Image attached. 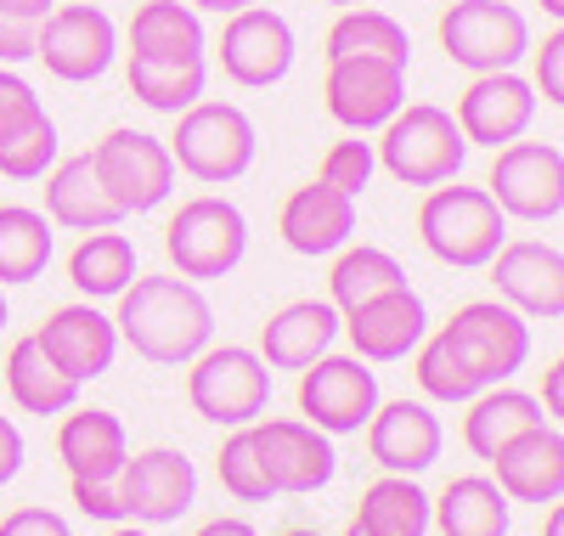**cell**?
Returning a JSON list of instances; mask_svg holds the SVG:
<instances>
[{"instance_id": "cell-1", "label": "cell", "mask_w": 564, "mask_h": 536, "mask_svg": "<svg viewBox=\"0 0 564 536\" xmlns=\"http://www.w3.org/2000/svg\"><path fill=\"white\" fill-rule=\"evenodd\" d=\"M113 328L141 362L186 367L215 339V305L186 277H135L119 294Z\"/></svg>"}, {"instance_id": "cell-2", "label": "cell", "mask_w": 564, "mask_h": 536, "mask_svg": "<svg viewBox=\"0 0 564 536\" xmlns=\"http://www.w3.org/2000/svg\"><path fill=\"white\" fill-rule=\"evenodd\" d=\"M164 148H170L181 175H193L204 186H231L254 170L260 136L238 103H209V96H198L186 114H175V136Z\"/></svg>"}, {"instance_id": "cell-3", "label": "cell", "mask_w": 564, "mask_h": 536, "mask_svg": "<svg viewBox=\"0 0 564 536\" xmlns=\"http://www.w3.org/2000/svg\"><path fill=\"white\" fill-rule=\"evenodd\" d=\"M417 237L441 266L480 271L502 243H508V215L491 204L486 186H430V199L417 204Z\"/></svg>"}, {"instance_id": "cell-4", "label": "cell", "mask_w": 564, "mask_h": 536, "mask_svg": "<svg viewBox=\"0 0 564 536\" xmlns=\"http://www.w3.org/2000/svg\"><path fill=\"white\" fill-rule=\"evenodd\" d=\"M372 159H379L401 186H441V181H457V170L468 159V141H463V130L446 108L401 103L395 119L379 130V141H372Z\"/></svg>"}, {"instance_id": "cell-5", "label": "cell", "mask_w": 564, "mask_h": 536, "mask_svg": "<svg viewBox=\"0 0 564 536\" xmlns=\"http://www.w3.org/2000/svg\"><path fill=\"white\" fill-rule=\"evenodd\" d=\"M164 255L175 266V277L186 282H215V277H231L249 255V221L231 199H186L170 226H164Z\"/></svg>"}, {"instance_id": "cell-6", "label": "cell", "mask_w": 564, "mask_h": 536, "mask_svg": "<svg viewBox=\"0 0 564 536\" xmlns=\"http://www.w3.org/2000/svg\"><path fill=\"white\" fill-rule=\"evenodd\" d=\"M186 401L220 429H243L271 407V367L249 345H204L186 362Z\"/></svg>"}, {"instance_id": "cell-7", "label": "cell", "mask_w": 564, "mask_h": 536, "mask_svg": "<svg viewBox=\"0 0 564 536\" xmlns=\"http://www.w3.org/2000/svg\"><path fill=\"white\" fill-rule=\"evenodd\" d=\"M441 52L468 74H497L531 52V23L508 0H452L441 12Z\"/></svg>"}, {"instance_id": "cell-8", "label": "cell", "mask_w": 564, "mask_h": 536, "mask_svg": "<svg viewBox=\"0 0 564 536\" xmlns=\"http://www.w3.org/2000/svg\"><path fill=\"white\" fill-rule=\"evenodd\" d=\"M446 345L463 356V367L475 373L486 389L508 384L531 362V322L520 311H508L502 300H468L452 311V322L441 328Z\"/></svg>"}, {"instance_id": "cell-9", "label": "cell", "mask_w": 564, "mask_h": 536, "mask_svg": "<svg viewBox=\"0 0 564 536\" xmlns=\"http://www.w3.org/2000/svg\"><path fill=\"white\" fill-rule=\"evenodd\" d=\"M90 164H97V181L108 186V199L124 215H148L175 192V159L148 130H130V125L108 130L97 148H90Z\"/></svg>"}, {"instance_id": "cell-10", "label": "cell", "mask_w": 564, "mask_h": 536, "mask_svg": "<svg viewBox=\"0 0 564 536\" xmlns=\"http://www.w3.org/2000/svg\"><path fill=\"white\" fill-rule=\"evenodd\" d=\"M249 435H254V458L265 469L271 497H311L339 474L334 435H322L305 418H254Z\"/></svg>"}, {"instance_id": "cell-11", "label": "cell", "mask_w": 564, "mask_h": 536, "mask_svg": "<svg viewBox=\"0 0 564 536\" xmlns=\"http://www.w3.org/2000/svg\"><path fill=\"white\" fill-rule=\"evenodd\" d=\"M491 204L508 221H558L564 215V153L558 141H508L486 175Z\"/></svg>"}, {"instance_id": "cell-12", "label": "cell", "mask_w": 564, "mask_h": 536, "mask_svg": "<svg viewBox=\"0 0 564 536\" xmlns=\"http://www.w3.org/2000/svg\"><path fill=\"white\" fill-rule=\"evenodd\" d=\"M34 57L63 85H90L113 68L119 29L102 7H52L34 29Z\"/></svg>"}, {"instance_id": "cell-13", "label": "cell", "mask_w": 564, "mask_h": 536, "mask_svg": "<svg viewBox=\"0 0 564 536\" xmlns=\"http://www.w3.org/2000/svg\"><path fill=\"white\" fill-rule=\"evenodd\" d=\"M300 57V40H294V23L271 12V7H243L231 12L226 29H220V45H215V63L231 85L243 90H265L276 79H289Z\"/></svg>"}, {"instance_id": "cell-14", "label": "cell", "mask_w": 564, "mask_h": 536, "mask_svg": "<svg viewBox=\"0 0 564 536\" xmlns=\"http://www.w3.org/2000/svg\"><path fill=\"white\" fill-rule=\"evenodd\" d=\"M372 407H379V373L361 356H316L300 367V412L322 435H361Z\"/></svg>"}, {"instance_id": "cell-15", "label": "cell", "mask_w": 564, "mask_h": 536, "mask_svg": "<svg viewBox=\"0 0 564 536\" xmlns=\"http://www.w3.org/2000/svg\"><path fill=\"white\" fill-rule=\"evenodd\" d=\"M322 103L334 114V125H345L350 136L384 130L406 103V68L384 57H334L322 79Z\"/></svg>"}, {"instance_id": "cell-16", "label": "cell", "mask_w": 564, "mask_h": 536, "mask_svg": "<svg viewBox=\"0 0 564 536\" xmlns=\"http://www.w3.org/2000/svg\"><path fill=\"white\" fill-rule=\"evenodd\" d=\"M491 288L508 311H520L525 322H558L564 317V249L542 237H520L502 243V249L486 260Z\"/></svg>"}, {"instance_id": "cell-17", "label": "cell", "mask_w": 564, "mask_h": 536, "mask_svg": "<svg viewBox=\"0 0 564 536\" xmlns=\"http://www.w3.org/2000/svg\"><path fill=\"white\" fill-rule=\"evenodd\" d=\"M457 130L468 148H508V141H520L536 119V90L531 79H520L513 68H497V74H475L457 96Z\"/></svg>"}, {"instance_id": "cell-18", "label": "cell", "mask_w": 564, "mask_h": 536, "mask_svg": "<svg viewBox=\"0 0 564 536\" xmlns=\"http://www.w3.org/2000/svg\"><path fill=\"white\" fill-rule=\"evenodd\" d=\"M119 497H124V514L141 525H175L198 503V469L175 447H148V452L124 458Z\"/></svg>"}, {"instance_id": "cell-19", "label": "cell", "mask_w": 564, "mask_h": 536, "mask_svg": "<svg viewBox=\"0 0 564 536\" xmlns=\"http://www.w3.org/2000/svg\"><path fill=\"white\" fill-rule=\"evenodd\" d=\"M34 345L52 356L74 384H90L102 378L119 356V328L108 311H97V300H74V305H57L34 328Z\"/></svg>"}, {"instance_id": "cell-20", "label": "cell", "mask_w": 564, "mask_h": 536, "mask_svg": "<svg viewBox=\"0 0 564 536\" xmlns=\"http://www.w3.org/2000/svg\"><path fill=\"white\" fill-rule=\"evenodd\" d=\"M367 452L384 474H423L435 469L441 447H446V429L441 418L430 412V401H379L367 418Z\"/></svg>"}, {"instance_id": "cell-21", "label": "cell", "mask_w": 564, "mask_h": 536, "mask_svg": "<svg viewBox=\"0 0 564 536\" xmlns=\"http://www.w3.org/2000/svg\"><path fill=\"white\" fill-rule=\"evenodd\" d=\"M339 333H350L361 362H406L423 345V333H430V311H423L412 288H390V294L345 311Z\"/></svg>"}, {"instance_id": "cell-22", "label": "cell", "mask_w": 564, "mask_h": 536, "mask_svg": "<svg viewBox=\"0 0 564 536\" xmlns=\"http://www.w3.org/2000/svg\"><path fill=\"white\" fill-rule=\"evenodd\" d=\"M491 480L508 503H558L564 497V435L558 424H536L525 435H513V441L491 458Z\"/></svg>"}, {"instance_id": "cell-23", "label": "cell", "mask_w": 564, "mask_h": 536, "mask_svg": "<svg viewBox=\"0 0 564 536\" xmlns=\"http://www.w3.org/2000/svg\"><path fill=\"white\" fill-rule=\"evenodd\" d=\"M276 232L282 243H289L294 255H339L350 232H356V199H345V192H334L327 181H305L294 186L289 199H282L276 210Z\"/></svg>"}, {"instance_id": "cell-24", "label": "cell", "mask_w": 564, "mask_h": 536, "mask_svg": "<svg viewBox=\"0 0 564 536\" xmlns=\"http://www.w3.org/2000/svg\"><path fill=\"white\" fill-rule=\"evenodd\" d=\"M339 339V311L327 300H294L260 322V362L271 373H300L316 356L334 351Z\"/></svg>"}, {"instance_id": "cell-25", "label": "cell", "mask_w": 564, "mask_h": 536, "mask_svg": "<svg viewBox=\"0 0 564 536\" xmlns=\"http://www.w3.org/2000/svg\"><path fill=\"white\" fill-rule=\"evenodd\" d=\"M57 458H63L68 480H119V469L130 458V435L102 407H68L57 424Z\"/></svg>"}, {"instance_id": "cell-26", "label": "cell", "mask_w": 564, "mask_h": 536, "mask_svg": "<svg viewBox=\"0 0 564 536\" xmlns=\"http://www.w3.org/2000/svg\"><path fill=\"white\" fill-rule=\"evenodd\" d=\"M52 226L63 232H108L124 221V210L108 199V186L97 181V164H90V153H74L63 164H52V175H45V210H40Z\"/></svg>"}, {"instance_id": "cell-27", "label": "cell", "mask_w": 564, "mask_h": 536, "mask_svg": "<svg viewBox=\"0 0 564 536\" xmlns=\"http://www.w3.org/2000/svg\"><path fill=\"white\" fill-rule=\"evenodd\" d=\"M463 407H468L463 412V447L475 452L480 463H491L513 441V435L547 424L542 407H536V396H525V389H513V384H491V389H480V396L463 401Z\"/></svg>"}, {"instance_id": "cell-28", "label": "cell", "mask_w": 564, "mask_h": 536, "mask_svg": "<svg viewBox=\"0 0 564 536\" xmlns=\"http://www.w3.org/2000/svg\"><path fill=\"white\" fill-rule=\"evenodd\" d=\"M513 503L491 474H457L441 497H430V530L441 536H508Z\"/></svg>"}, {"instance_id": "cell-29", "label": "cell", "mask_w": 564, "mask_h": 536, "mask_svg": "<svg viewBox=\"0 0 564 536\" xmlns=\"http://www.w3.org/2000/svg\"><path fill=\"white\" fill-rule=\"evenodd\" d=\"M130 57L204 63V12L186 0H141L130 18Z\"/></svg>"}, {"instance_id": "cell-30", "label": "cell", "mask_w": 564, "mask_h": 536, "mask_svg": "<svg viewBox=\"0 0 564 536\" xmlns=\"http://www.w3.org/2000/svg\"><path fill=\"white\" fill-rule=\"evenodd\" d=\"M79 389L85 384H74L52 356H45L34 345V333L7 351V396H12V407H23L34 418H63L68 407H79Z\"/></svg>"}, {"instance_id": "cell-31", "label": "cell", "mask_w": 564, "mask_h": 536, "mask_svg": "<svg viewBox=\"0 0 564 536\" xmlns=\"http://www.w3.org/2000/svg\"><path fill=\"white\" fill-rule=\"evenodd\" d=\"M141 277V260H135V243L124 232H85L68 255V282L79 288L85 300H119L124 288Z\"/></svg>"}, {"instance_id": "cell-32", "label": "cell", "mask_w": 564, "mask_h": 536, "mask_svg": "<svg viewBox=\"0 0 564 536\" xmlns=\"http://www.w3.org/2000/svg\"><path fill=\"white\" fill-rule=\"evenodd\" d=\"M356 525L367 536H430V492L417 474H379L356 503Z\"/></svg>"}, {"instance_id": "cell-33", "label": "cell", "mask_w": 564, "mask_h": 536, "mask_svg": "<svg viewBox=\"0 0 564 536\" xmlns=\"http://www.w3.org/2000/svg\"><path fill=\"white\" fill-rule=\"evenodd\" d=\"M390 288H406V266L390 249H379V243H356V249L345 243L334 271H327V305L345 317V311H356L367 300L390 294Z\"/></svg>"}, {"instance_id": "cell-34", "label": "cell", "mask_w": 564, "mask_h": 536, "mask_svg": "<svg viewBox=\"0 0 564 536\" xmlns=\"http://www.w3.org/2000/svg\"><path fill=\"white\" fill-rule=\"evenodd\" d=\"M322 57L327 63L334 57H384V63L406 68L412 63V34L379 7H345L334 18V29H327V40H322Z\"/></svg>"}, {"instance_id": "cell-35", "label": "cell", "mask_w": 564, "mask_h": 536, "mask_svg": "<svg viewBox=\"0 0 564 536\" xmlns=\"http://www.w3.org/2000/svg\"><path fill=\"white\" fill-rule=\"evenodd\" d=\"M52 221L29 204H0V288L12 282H34L45 266H52Z\"/></svg>"}, {"instance_id": "cell-36", "label": "cell", "mask_w": 564, "mask_h": 536, "mask_svg": "<svg viewBox=\"0 0 564 536\" xmlns=\"http://www.w3.org/2000/svg\"><path fill=\"white\" fill-rule=\"evenodd\" d=\"M124 79H130V96L153 114H186L204 96L209 85V68L204 63H164V57H130L124 63Z\"/></svg>"}, {"instance_id": "cell-37", "label": "cell", "mask_w": 564, "mask_h": 536, "mask_svg": "<svg viewBox=\"0 0 564 536\" xmlns=\"http://www.w3.org/2000/svg\"><path fill=\"white\" fill-rule=\"evenodd\" d=\"M417 389L430 401H446V407H463V401H475L480 396V378L463 367V356L446 345V333H423V345H417V367H412Z\"/></svg>"}, {"instance_id": "cell-38", "label": "cell", "mask_w": 564, "mask_h": 536, "mask_svg": "<svg viewBox=\"0 0 564 536\" xmlns=\"http://www.w3.org/2000/svg\"><path fill=\"white\" fill-rule=\"evenodd\" d=\"M215 474L226 485V497H238V503H271V485H265V469L254 458V435L249 424L243 429H226V441L215 452Z\"/></svg>"}, {"instance_id": "cell-39", "label": "cell", "mask_w": 564, "mask_h": 536, "mask_svg": "<svg viewBox=\"0 0 564 536\" xmlns=\"http://www.w3.org/2000/svg\"><path fill=\"white\" fill-rule=\"evenodd\" d=\"M57 125H52V114L45 119H34L29 130H18V136H7L0 141V175L7 181H40L45 170L57 164Z\"/></svg>"}, {"instance_id": "cell-40", "label": "cell", "mask_w": 564, "mask_h": 536, "mask_svg": "<svg viewBox=\"0 0 564 536\" xmlns=\"http://www.w3.org/2000/svg\"><path fill=\"white\" fill-rule=\"evenodd\" d=\"M372 170H379V159H372V141L345 136V141H334V148L322 153V175H316V181H327L334 192H345V199H361L367 181H372Z\"/></svg>"}, {"instance_id": "cell-41", "label": "cell", "mask_w": 564, "mask_h": 536, "mask_svg": "<svg viewBox=\"0 0 564 536\" xmlns=\"http://www.w3.org/2000/svg\"><path fill=\"white\" fill-rule=\"evenodd\" d=\"M34 119H45V103H40V90L18 74V68H0V141L29 130Z\"/></svg>"}, {"instance_id": "cell-42", "label": "cell", "mask_w": 564, "mask_h": 536, "mask_svg": "<svg viewBox=\"0 0 564 536\" xmlns=\"http://www.w3.org/2000/svg\"><path fill=\"white\" fill-rule=\"evenodd\" d=\"M68 497H74V508L85 519H108V525L130 519L124 497H119V480H68Z\"/></svg>"}, {"instance_id": "cell-43", "label": "cell", "mask_w": 564, "mask_h": 536, "mask_svg": "<svg viewBox=\"0 0 564 536\" xmlns=\"http://www.w3.org/2000/svg\"><path fill=\"white\" fill-rule=\"evenodd\" d=\"M531 57H536V85H531V90H542L536 103L558 108V103H564V34L553 29L542 45H531Z\"/></svg>"}, {"instance_id": "cell-44", "label": "cell", "mask_w": 564, "mask_h": 536, "mask_svg": "<svg viewBox=\"0 0 564 536\" xmlns=\"http://www.w3.org/2000/svg\"><path fill=\"white\" fill-rule=\"evenodd\" d=\"M0 536H74V525L52 508H12L0 519Z\"/></svg>"}, {"instance_id": "cell-45", "label": "cell", "mask_w": 564, "mask_h": 536, "mask_svg": "<svg viewBox=\"0 0 564 536\" xmlns=\"http://www.w3.org/2000/svg\"><path fill=\"white\" fill-rule=\"evenodd\" d=\"M34 29H40V23L0 12V68H18V63L34 57Z\"/></svg>"}, {"instance_id": "cell-46", "label": "cell", "mask_w": 564, "mask_h": 536, "mask_svg": "<svg viewBox=\"0 0 564 536\" xmlns=\"http://www.w3.org/2000/svg\"><path fill=\"white\" fill-rule=\"evenodd\" d=\"M23 429L7 418V412H0V485H7V480H18V469H23Z\"/></svg>"}, {"instance_id": "cell-47", "label": "cell", "mask_w": 564, "mask_h": 536, "mask_svg": "<svg viewBox=\"0 0 564 536\" xmlns=\"http://www.w3.org/2000/svg\"><path fill=\"white\" fill-rule=\"evenodd\" d=\"M542 418H558L564 412V362H553L547 373H542Z\"/></svg>"}, {"instance_id": "cell-48", "label": "cell", "mask_w": 564, "mask_h": 536, "mask_svg": "<svg viewBox=\"0 0 564 536\" xmlns=\"http://www.w3.org/2000/svg\"><path fill=\"white\" fill-rule=\"evenodd\" d=\"M57 0H0V12H12V18H29V23H40L45 12H52Z\"/></svg>"}, {"instance_id": "cell-49", "label": "cell", "mask_w": 564, "mask_h": 536, "mask_svg": "<svg viewBox=\"0 0 564 536\" xmlns=\"http://www.w3.org/2000/svg\"><path fill=\"white\" fill-rule=\"evenodd\" d=\"M198 536H260V530H254L249 519H226V514H220V519L198 525Z\"/></svg>"}, {"instance_id": "cell-50", "label": "cell", "mask_w": 564, "mask_h": 536, "mask_svg": "<svg viewBox=\"0 0 564 536\" xmlns=\"http://www.w3.org/2000/svg\"><path fill=\"white\" fill-rule=\"evenodd\" d=\"M193 12H220V18H231V12H243V7H260V0H186Z\"/></svg>"}, {"instance_id": "cell-51", "label": "cell", "mask_w": 564, "mask_h": 536, "mask_svg": "<svg viewBox=\"0 0 564 536\" xmlns=\"http://www.w3.org/2000/svg\"><path fill=\"white\" fill-rule=\"evenodd\" d=\"M542 536H564V514L547 503V525H542Z\"/></svg>"}, {"instance_id": "cell-52", "label": "cell", "mask_w": 564, "mask_h": 536, "mask_svg": "<svg viewBox=\"0 0 564 536\" xmlns=\"http://www.w3.org/2000/svg\"><path fill=\"white\" fill-rule=\"evenodd\" d=\"M108 536H153V530H141V525H113Z\"/></svg>"}, {"instance_id": "cell-53", "label": "cell", "mask_w": 564, "mask_h": 536, "mask_svg": "<svg viewBox=\"0 0 564 536\" xmlns=\"http://www.w3.org/2000/svg\"><path fill=\"white\" fill-rule=\"evenodd\" d=\"M276 536H322L316 525H289V530H276Z\"/></svg>"}, {"instance_id": "cell-54", "label": "cell", "mask_w": 564, "mask_h": 536, "mask_svg": "<svg viewBox=\"0 0 564 536\" xmlns=\"http://www.w3.org/2000/svg\"><path fill=\"white\" fill-rule=\"evenodd\" d=\"M536 7H542L547 18H564V0H536Z\"/></svg>"}, {"instance_id": "cell-55", "label": "cell", "mask_w": 564, "mask_h": 536, "mask_svg": "<svg viewBox=\"0 0 564 536\" xmlns=\"http://www.w3.org/2000/svg\"><path fill=\"white\" fill-rule=\"evenodd\" d=\"M12 322V311H7V294H0V328H7Z\"/></svg>"}, {"instance_id": "cell-56", "label": "cell", "mask_w": 564, "mask_h": 536, "mask_svg": "<svg viewBox=\"0 0 564 536\" xmlns=\"http://www.w3.org/2000/svg\"><path fill=\"white\" fill-rule=\"evenodd\" d=\"M327 7H367V0H327Z\"/></svg>"}, {"instance_id": "cell-57", "label": "cell", "mask_w": 564, "mask_h": 536, "mask_svg": "<svg viewBox=\"0 0 564 536\" xmlns=\"http://www.w3.org/2000/svg\"><path fill=\"white\" fill-rule=\"evenodd\" d=\"M345 536H367V530H361V525H356V519H350V525H345Z\"/></svg>"}]
</instances>
